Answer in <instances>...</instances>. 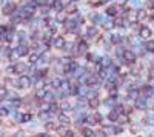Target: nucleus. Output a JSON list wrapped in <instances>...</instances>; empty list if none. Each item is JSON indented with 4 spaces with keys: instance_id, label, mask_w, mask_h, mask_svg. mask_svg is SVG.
I'll use <instances>...</instances> for the list:
<instances>
[{
    "instance_id": "4be33fe9",
    "label": "nucleus",
    "mask_w": 154,
    "mask_h": 137,
    "mask_svg": "<svg viewBox=\"0 0 154 137\" xmlns=\"http://www.w3.org/2000/svg\"><path fill=\"white\" fill-rule=\"evenodd\" d=\"M45 126H46V130H48V131H57V130H59V126H60V123L48 122V123H46V125H45Z\"/></svg>"
},
{
    "instance_id": "f03ea898",
    "label": "nucleus",
    "mask_w": 154,
    "mask_h": 137,
    "mask_svg": "<svg viewBox=\"0 0 154 137\" xmlns=\"http://www.w3.org/2000/svg\"><path fill=\"white\" fill-rule=\"evenodd\" d=\"M102 122H103V117L100 113H93L91 116L87 117V123H89V125H99Z\"/></svg>"
},
{
    "instance_id": "72a5a7b5",
    "label": "nucleus",
    "mask_w": 154,
    "mask_h": 137,
    "mask_svg": "<svg viewBox=\"0 0 154 137\" xmlns=\"http://www.w3.org/2000/svg\"><path fill=\"white\" fill-rule=\"evenodd\" d=\"M37 60H39V54H33V56H29V62H31V63H35Z\"/></svg>"
},
{
    "instance_id": "ea45409f",
    "label": "nucleus",
    "mask_w": 154,
    "mask_h": 137,
    "mask_svg": "<svg viewBox=\"0 0 154 137\" xmlns=\"http://www.w3.org/2000/svg\"><path fill=\"white\" fill-rule=\"evenodd\" d=\"M16 137H23V136H22V132H19V134H16Z\"/></svg>"
},
{
    "instance_id": "9d476101",
    "label": "nucleus",
    "mask_w": 154,
    "mask_h": 137,
    "mask_svg": "<svg viewBox=\"0 0 154 137\" xmlns=\"http://www.w3.org/2000/svg\"><path fill=\"white\" fill-rule=\"evenodd\" d=\"M17 85L20 88H29L31 86V79L28 76H20L19 82H17Z\"/></svg>"
},
{
    "instance_id": "6ab92c4d",
    "label": "nucleus",
    "mask_w": 154,
    "mask_h": 137,
    "mask_svg": "<svg viewBox=\"0 0 154 137\" xmlns=\"http://www.w3.org/2000/svg\"><path fill=\"white\" fill-rule=\"evenodd\" d=\"M117 11H119V8H116V6H108L105 12H106L108 17H116V16H117Z\"/></svg>"
},
{
    "instance_id": "58836bf2",
    "label": "nucleus",
    "mask_w": 154,
    "mask_h": 137,
    "mask_svg": "<svg viewBox=\"0 0 154 137\" xmlns=\"http://www.w3.org/2000/svg\"><path fill=\"white\" fill-rule=\"evenodd\" d=\"M37 137H52V136H49V134H46V132H43V134H39Z\"/></svg>"
},
{
    "instance_id": "a878e982",
    "label": "nucleus",
    "mask_w": 154,
    "mask_h": 137,
    "mask_svg": "<svg viewBox=\"0 0 154 137\" xmlns=\"http://www.w3.org/2000/svg\"><path fill=\"white\" fill-rule=\"evenodd\" d=\"M70 109H72V106L68 102H63V103L60 105V111H70Z\"/></svg>"
},
{
    "instance_id": "e433bc0d",
    "label": "nucleus",
    "mask_w": 154,
    "mask_h": 137,
    "mask_svg": "<svg viewBox=\"0 0 154 137\" xmlns=\"http://www.w3.org/2000/svg\"><path fill=\"white\" fill-rule=\"evenodd\" d=\"M131 5H133L134 8H137V6H140V0H131Z\"/></svg>"
},
{
    "instance_id": "5701e85b",
    "label": "nucleus",
    "mask_w": 154,
    "mask_h": 137,
    "mask_svg": "<svg viewBox=\"0 0 154 137\" xmlns=\"http://www.w3.org/2000/svg\"><path fill=\"white\" fill-rule=\"evenodd\" d=\"M82 134H83V137H94V131L91 130V128H83Z\"/></svg>"
},
{
    "instance_id": "393cba45",
    "label": "nucleus",
    "mask_w": 154,
    "mask_h": 137,
    "mask_svg": "<svg viewBox=\"0 0 154 137\" xmlns=\"http://www.w3.org/2000/svg\"><path fill=\"white\" fill-rule=\"evenodd\" d=\"M145 50H147L148 52H154V40L147 42V45H145Z\"/></svg>"
},
{
    "instance_id": "7ed1b4c3",
    "label": "nucleus",
    "mask_w": 154,
    "mask_h": 137,
    "mask_svg": "<svg viewBox=\"0 0 154 137\" xmlns=\"http://www.w3.org/2000/svg\"><path fill=\"white\" fill-rule=\"evenodd\" d=\"M139 37L143 39V40H149V39L153 37V31H151V28L143 25L142 28H140V31H139Z\"/></svg>"
},
{
    "instance_id": "4468645a",
    "label": "nucleus",
    "mask_w": 154,
    "mask_h": 137,
    "mask_svg": "<svg viewBox=\"0 0 154 137\" xmlns=\"http://www.w3.org/2000/svg\"><path fill=\"white\" fill-rule=\"evenodd\" d=\"M119 116H120V113L117 111L116 108H112L110 111V114H108V119H110L111 122H117V120H119Z\"/></svg>"
},
{
    "instance_id": "f257e3e1",
    "label": "nucleus",
    "mask_w": 154,
    "mask_h": 137,
    "mask_svg": "<svg viewBox=\"0 0 154 137\" xmlns=\"http://www.w3.org/2000/svg\"><path fill=\"white\" fill-rule=\"evenodd\" d=\"M153 94H154L153 85H143V86L139 90V96H140V97H145V99H149Z\"/></svg>"
},
{
    "instance_id": "c756f323",
    "label": "nucleus",
    "mask_w": 154,
    "mask_h": 137,
    "mask_svg": "<svg viewBox=\"0 0 154 137\" xmlns=\"http://www.w3.org/2000/svg\"><path fill=\"white\" fill-rule=\"evenodd\" d=\"M145 8L147 9H154V0H147L145 2Z\"/></svg>"
},
{
    "instance_id": "dca6fc26",
    "label": "nucleus",
    "mask_w": 154,
    "mask_h": 137,
    "mask_svg": "<svg viewBox=\"0 0 154 137\" xmlns=\"http://www.w3.org/2000/svg\"><path fill=\"white\" fill-rule=\"evenodd\" d=\"M52 8H54L57 12H60V11L65 9V5H63L62 0H54V2H52Z\"/></svg>"
},
{
    "instance_id": "2f4dec72",
    "label": "nucleus",
    "mask_w": 154,
    "mask_h": 137,
    "mask_svg": "<svg viewBox=\"0 0 154 137\" xmlns=\"http://www.w3.org/2000/svg\"><path fill=\"white\" fill-rule=\"evenodd\" d=\"M20 120L22 122H29L31 120V114H23V116H20Z\"/></svg>"
},
{
    "instance_id": "37998d69",
    "label": "nucleus",
    "mask_w": 154,
    "mask_h": 137,
    "mask_svg": "<svg viewBox=\"0 0 154 137\" xmlns=\"http://www.w3.org/2000/svg\"><path fill=\"white\" fill-rule=\"evenodd\" d=\"M139 137H140V136H139Z\"/></svg>"
},
{
    "instance_id": "bb28decb",
    "label": "nucleus",
    "mask_w": 154,
    "mask_h": 137,
    "mask_svg": "<svg viewBox=\"0 0 154 137\" xmlns=\"http://www.w3.org/2000/svg\"><path fill=\"white\" fill-rule=\"evenodd\" d=\"M51 85H52V88H60L62 86V80H60V79H52Z\"/></svg>"
},
{
    "instance_id": "aec40b11",
    "label": "nucleus",
    "mask_w": 154,
    "mask_h": 137,
    "mask_svg": "<svg viewBox=\"0 0 154 137\" xmlns=\"http://www.w3.org/2000/svg\"><path fill=\"white\" fill-rule=\"evenodd\" d=\"M136 16H137V22L145 20V19L148 17V14H147V11H145V9H139V11H136Z\"/></svg>"
},
{
    "instance_id": "9b49d317",
    "label": "nucleus",
    "mask_w": 154,
    "mask_h": 137,
    "mask_svg": "<svg viewBox=\"0 0 154 137\" xmlns=\"http://www.w3.org/2000/svg\"><path fill=\"white\" fill-rule=\"evenodd\" d=\"M88 51V42L87 40H79V43H77V52L79 54H85V52Z\"/></svg>"
},
{
    "instance_id": "79ce46f5",
    "label": "nucleus",
    "mask_w": 154,
    "mask_h": 137,
    "mask_svg": "<svg viewBox=\"0 0 154 137\" xmlns=\"http://www.w3.org/2000/svg\"><path fill=\"white\" fill-rule=\"evenodd\" d=\"M153 111H154V108H153Z\"/></svg>"
},
{
    "instance_id": "4c0bfd02",
    "label": "nucleus",
    "mask_w": 154,
    "mask_h": 137,
    "mask_svg": "<svg viewBox=\"0 0 154 137\" xmlns=\"http://www.w3.org/2000/svg\"><path fill=\"white\" fill-rule=\"evenodd\" d=\"M0 116H8V111L5 108H0Z\"/></svg>"
},
{
    "instance_id": "f8f14e48",
    "label": "nucleus",
    "mask_w": 154,
    "mask_h": 137,
    "mask_svg": "<svg viewBox=\"0 0 154 137\" xmlns=\"http://www.w3.org/2000/svg\"><path fill=\"white\" fill-rule=\"evenodd\" d=\"M112 22H114V26H117V28H122V26H125L126 17H123V16H116L114 19H112Z\"/></svg>"
},
{
    "instance_id": "1a4fd4ad",
    "label": "nucleus",
    "mask_w": 154,
    "mask_h": 137,
    "mask_svg": "<svg viewBox=\"0 0 154 137\" xmlns=\"http://www.w3.org/2000/svg\"><path fill=\"white\" fill-rule=\"evenodd\" d=\"M88 106L91 109H97L100 106V99L96 96V97H88Z\"/></svg>"
},
{
    "instance_id": "473e14b6",
    "label": "nucleus",
    "mask_w": 154,
    "mask_h": 137,
    "mask_svg": "<svg viewBox=\"0 0 154 137\" xmlns=\"http://www.w3.org/2000/svg\"><path fill=\"white\" fill-rule=\"evenodd\" d=\"M6 92H8V91H6L5 86H0V99H3V97L6 96Z\"/></svg>"
},
{
    "instance_id": "20e7f679",
    "label": "nucleus",
    "mask_w": 154,
    "mask_h": 137,
    "mask_svg": "<svg viewBox=\"0 0 154 137\" xmlns=\"http://www.w3.org/2000/svg\"><path fill=\"white\" fill-rule=\"evenodd\" d=\"M123 60L126 63H136V60H137V56H136V52L133 50H125V54H123Z\"/></svg>"
},
{
    "instance_id": "f3484780",
    "label": "nucleus",
    "mask_w": 154,
    "mask_h": 137,
    "mask_svg": "<svg viewBox=\"0 0 154 137\" xmlns=\"http://www.w3.org/2000/svg\"><path fill=\"white\" fill-rule=\"evenodd\" d=\"M147 100L148 99H145V97H140V99L136 100V106H137L139 109H145L147 108Z\"/></svg>"
},
{
    "instance_id": "39448f33",
    "label": "nucleus",
    "mask_w": 154,
    "mask_h": 137,
    "mask_svg": "<svg viewBox=\"0 0 154 137\" xmlns=\"http://www.w3.org/2000/svg\"><path fill=\"white\" fill-rule=\"evenodd\" d=\"M26 71H28V66H26L25 63H22V62H19V63H16L14 66H12V73H16V74H22V76H25Z\"/></svg>"
},
{
    "instance_id": "a211bd4d",
    "label": "nucleus",
    "mask_w": 154,
    "mask_h": 137,
    "mask_svg": "<svg viewBox=\"0 0 154 137\" xmlns=\"http://www.w3.org/2000/svg\"><path fill=\"white\" fill-rule=\"evenodd\" d=\"M102 28L105 29V31H111L112 28H114V22L110 20V19H106V20L102 23Z\"/></svg>"
},
{
    "instance_id": "2eb2a0df",
    "label": "nucleus",
    "mask_w": 154,
    "mask_h": 137,
    "mask_svg": "<svg viewBox=\"0 0 154 137\" xmlns=\"http://www.w3.org/2000/svg\"><path fill=\"white\" fill-rule=\"evenodd\" d=\"M66 20H68V14H66L65 11L57 12V16H56V22H59V23H65Z\"/></svg>"
},
{
    "instance_id": "f704fd0d",
    "label": "nucleus",
    "mask_w": 154,
    "mask_h": 137,
    "mask_svg": "<svg viewBox=\"0 0 154 137\" xmlns=\"http://www.w3.org/2000/svg\"><path fill=\"white\" fill-rule=\"evenodd\" d=\"M62 137H74V132H72V131H70V130H66V131L62 134Z\"/></svg>"
},
{
    "instance_id": "412c9836",
    "label": "nucleus",
    "mask_w": 154,
    "mask_h": 137,
    "mask_svg": "<svg viewBox=\"0 0 154 137\" xmlns=\"http://www.w3.org/2000/svg\"><path fill=\"white\" fill-rule=\"evenodd\" d=\"M110 42L119 45V43H122V36H119V34H111V36H110Z\"/></svg>"
},
{
    "instance_id": "cd10ccee",
    "label": "nucleus",
    "mask_w": 154,
    "mask_h": 137,
    "mask_svg": "<svg viewBox=\"0 0 154 137\" xmlns=\"http://www.w3.org/2000/svg\"><path fill=\"white\" fill-rule=\"evenodd\" d=\"M106 136H108V134H106L105 130H99V131L94 132V137H106Z\"/></svg>"
},
{
    "instance_id": "ddd939ff",
    "label": "nucleus",
    "mask_w": 154,
    "mask_h": 137,
    "mask_svg": "<svg viewBox=\"0 0 154 137\" xmlns=\"http://www.w3.org/2000/svg\"><path fill=\"white\" fill-rule=\"evenodd\" d=\"M59 123L60 125H63V126H68L71 123V119L66 116V114H63V113H60L59 114Z\"/></svg>"
},
{
    "instance_id": "c85d7f7f",
    "label": "nucleus",
    "mask_w": 154,
    "mask_h": 137,
    "mask_svg": "<svg viewBox=\"0 0 154 137\" xmlns=\"http://www.w3.org/2000/svg\"><path fill=\"white\" fill-rule=\"evenodd\" d=\"M105 3H106V0H97V2H91V6L97 8V6H102V5H105Z\"/></svg>"
},
{
    "instance_id": "a19ab883",
    "label": "nucleus",
    "mask_w": 154,
    "mask_h": 137,
    "mask_svg": "<svg viewBox=\"0 0 154 137\" xmlns=\"http://www.w3.org/2000/svg\"><path fill=\"white\" fill-rule=\"evenodd\" d=\"M74 2H79V0H74Z\"/></svg>"
},
{
    "instance_id": "7c9ffc66",
    "label": "nucleus",
    "mask_w": 154,
    "mask_h": 137,
    "mask_svg": "<svg viewBox=\"0 0 154 137\" xmlns=\"http://www.w3.org/2000/svg\"><path fill=\"white\" fill-rule=\"evenodd\" d=\"M17 52H19V56H26V54H28V48H26V46H20Z\"/></svg>"
},
{
    "instance_id": "b1692460",
    "label": "nucleus",
    "mask_w": 154,
    "mask_h": 137,
    "mask_svg": "<svg viewBox=\"0 0 154 137\" xmlns=\"http://www.w3.org/2000/svg\"><path fill=\"white\" fill-rule=\"evenodd\" d=\"M14 9H16V6L12 5V3H10V5H6L5 8H3V14H11Z\"/></svg>"
},
{
    "instance_id": "423d86ee",
    "label": "nucleus",
    "mask_w": 154,
    "mask_h": 137,
    "mask_svg": "<svg viewBox=\"0 0 154 137\" xmlns=\"http://www.w3.org/2000/svg\"><path fill=\"white\" fill-rule=\"evenodd\" d=\"M77 8H79V6H77V2H74V0H71V2H70V3H68V5L65 6V9H63V11H65L66 14H72V16H74L76 12H77Z\"/></svg>"
},
{
    "instance_id": "0eeeda50",
    "label": "nucleus",
    "mask_w": 154,
    "mask_h": 137,
    "mask_svg": "<svg viewBox=\"0 0 154 137\" xmlns=\"http://www.w3.org/2000/svg\"><path fill=\"white\" fill-rule=\"evenodd\" d=\"M52 45L54 48H57V50H63L66 45V42H65V37H60V36H57V37H54V40H52Z\"/></svg>"
},
{
    "instance_id": "c9c22d12",
    "label": "nucleus",
    "mask_w": 154,
    "mask_h": 137,
    "mask_svg": "<svg viewBox=\"0 0 154 137\" xmlns=\"http://www.w3.org/2000/svg\"><path fill=\"white\" fill-rule=\"evenodd\" d=\"M117 122H120V123H126L128 122V117H125V116H119V120Z\"/></svg>"
},
{
    "instance_id": "6e6552de",
    "label": "nucleus",
    "mask_w": 154,
    "mask_h": 137,
    "mask_svg": "<svg viewBox=\"0 0 154 137\" xmlns=\"http://www.w3.org/2000/svg\"><path fill=\"white\" fill-rule=\"evenodd\" d=\"M87 37H89V39H93V37H97L99 36V29H97V26L96 25H89L88 28H87Z\"/></svg>"
}]
</instances>
